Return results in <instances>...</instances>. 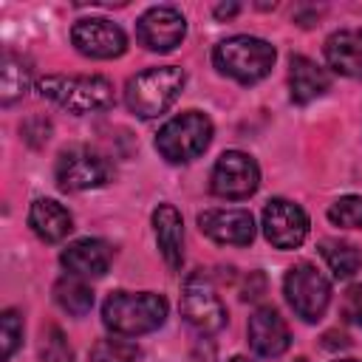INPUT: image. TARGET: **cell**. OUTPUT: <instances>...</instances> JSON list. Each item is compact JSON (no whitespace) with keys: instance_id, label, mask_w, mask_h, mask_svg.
Masks as SVG:
<instances>
[{"instance_id":"6","label":"cell","mask_w":362,"mask_h":362,"mask_svg":"<svg viewBox=\"0 0 362 362\" xmlns=\"http://www.w3.org/2000/svg\"><path fill=\"white\" fill-rule=\"evenodd\" d=\"M283 291H286V300L294 308V314L303 317L305 322H317L331 303V283L311 263L291 266L283 280Z\"/></svg>"},{"instance_id":"20","label":"cell","mask_w":362,"mask_h":362,"mask_svg":"<svg viewBox=\"0 0 362 362\" xmlns=\"http://www.w3.org/2000/svg\"><path fill=\"white\" fill-rule=\"evenodd\" d=\"M28 85H31V65L17 54H3V62H0V102L14 105L17 99L25 96Z\"/></svg>"},{"instance_id":"19","label":"cell","mask_w":362,"mask_h":362,"mask_svg":"<svg viewBox=\"0 0 362 362\" xmlns=\"http://www.w3.org/2000/svg\"><path fill=\"white\" fill-rule=\"evenodd\" d=\"M288 85H291V99H294L297 105H305V102L322 96V93L328 90L331 79H328V74H325L314 59L297 54V57H291V62H288Z\"/></svg>"},{"instance_id":"25","label":"cell","mask_w":362,"mask_h":362,"mask_svg":"<svg viewBox=\"0 0 362 362\" xmlns=\"http://www.w3.org/2000/svg\"><path fill=\"white\" fill-rule=\"evenodd\" d=\"M20 339H23V320H20V314L14 308H8L0 317V356H3V362L11 359V354L17 351Z\"/></svg>"},{"instance_id":"24","label":"cell","mask_w":362,"mask_h":362,"mask_svg":"<svg viewBox=\"0 0 362 362\" xmlns=\"http://www.w3.org/2000/svg\"><path fill=\"white\" fill-rule=\"evenodd\" d=\"M328 218L337 226L359 229L362 226V198L359 195H342L328 206Z\"/></svg>"},{"instance_id":"17","label":"cell","mask_w":362,"mask_h":362,"mask_svg":"<svg viewBox=\"0 0 362 362\" xmlns=\"http://www.w3.org/2000/svg\"><path fill=\"white\" fill-rule=\"evenodd\" d=\"M328 65L351 79H362V28H342L325 40Z\"/></svg>"},{"instance_id":"9","label":"cell","mask_w":362,"mask_h":362,"mask_svg":"<svg viewBox=\"0 0 362 362\" xmlns=\"http://www.w3.org/2000/svg\"><path fill=\"white\" fill-rule=\"evenodd\" d=\"M260 184V170L252 156L240 150H226L212 167V192L226 201L249 198Z\"/></svg>"},{"instance_id":"3","label":"cell","mask_w":362,"mask_h":362,"mask_svg":"<svg viewBox=\"0 0 362 362\" xmlns=\"http://www.w3.org/2000/svg\"><path fill=\"white\" fill-rule=\"evenodd\" d=\"M187 76L181 68L175 65H161V68H147L141 74H136L127 88H124V105L141 116V119H153L158 113H164L181 93Z\"/></svg>"},{"instance_id":"4","label":"cell","mask_w":362,"mask_h":362,"mask_svg":"<svg viewBox=\"0 0 362 362\" xmlns=\"http://www.w3.org/2000/svg\"><path fill=\"white\" fill-rule=\"evenodd\" d=\"M212 62L221 74H226L243 85H252V82H260L272 71L274 48L260 37L238 34V37H229L215 45Z\"/></svg>"},{"instance_id":"18","label":"cell","mask_w":362,"mask_h":362,"mask_svg":"<svg viewBox=\"0 0 362 362\" xmlns=\"http://www.w3.org/2000/svg\"><path fill=\"white\" fill-rule=\"evenodd\" d=\"M28 223L34 229V235L45 243H59L62 238H68V232L74 229V218L71 212L51 201V198H37L28 209Z\"/></svg>"},{"instance_id":"1","label":"cell","mask_w":362,"mask_h":362,"mask_svg":"<svg viewBox=\"0 0 362 362\" xmlns=\"http://www.w3.org/2000/svg\"><path fill=\"white\" fill-rule=\"evenodd\" d=\"M167 317V300L153 291H113L102 305V322L116 337H141L156 331Z\"/></svg>"},{"instance_id":"10","label":"cell","mask_w":362,"mask_h":362,"mask_svg":"<svg viewBox=\"0 0 362 362\" xmlns=\"http://www.w3.org/2000/svg\"><path fill=\"white\" fill-rule=\"evenodd\" d=\"M71 42L79 54L90 59H113V57H122L127 48L124 31L105 17H88V20L74 23Z\"/></svg>"},{"instance_id":"13","label":"cell","mask_w":362,"mask_h":362,"mask_svg":"<svg viewBox=\"0 0 362 362\" xmlns=\"http://www.w3.org/2000/svg\"><path fill=\"white\" fill-rule=\"evenodd\" d=\"M198 226L206 238L226 246H246L255 238V221L249 209H206L198 215Z\"/></svg>"},{"instance_id":"12","label":"cell","mask_w":362,"mask_h":362,"mask_svg":"<svg viewBox=\"0 0 362 362\" xmlns=\"http://www.w3.org/2000/svg\"><path fill=\"white\" fill-rule=\"evenodd\" d=\"M187 34L184 14L173 6H153L136 23V37L150 51H173Z\"/></svg>"},{"instance_id":"8","label":"cell","mask_w":362,"mask_h":362,"mask_svg":"<svg viewBox=\"0 0 362 362\" xmlns=\"http://www.w3.org/2000/svg\"><path fill=\"white\" fill-rule=\"evenodd\" d=\"M54 175H57L59 189L82 192V189H93V187L107 184L110 164H107V158H102L99 153H93L88 147H71V150L59 153Z\"/></svg>"},{"instance_id":"23","label":"cell","mask_w":362,"mask_h":362,"mask_svg":"<svg viewBox=\"0 0 362 362\" xmlns=\"http://www.w3.org/2000/svg\"><path fill=\"white\" fill-rule=\"evenodd\" d=\"M136 359H139L136 342H127L119 337L96 339L90 348V362H136Z\"/></svg>"},{"instance_id":"21","label":"cell","mask_w":362,"mask_h":362,"mask_svg":"<svg viewBox=\"0 0 362 362\" xmlns=\"http://www.w3.org/2000/svg\"><path fill=\"white\" fill-rule=\"evenodd\" d=\"M320 252H322V260L328 263L331 274L337 280H348L359 272L362 266V255L354 243H345V240H322L320 243Z\"/></svg>"},{"instance_id":"16","label":"cell","mask_w":362,"mask_h":362,"mask_svg":"<svg viewBox=\"0 0 362 362\" xmlns=\"http://www.w3.org/2000/svg\"><path fill=\"white\" fill-rule=\"evenodd\" d=\"M153 229L164 263L175 272L184 263V221L173 204H158L153 212Z\"/></svg>"},{"instance_id":"30","label":"cell","mask_w":362,"mask_h":362,"mask_svg":"<svg viewBox=\"0 0 362 362\" xmlns=\"http://www.w3.org/2000/svg\"><path fill=\"white\" fill-rule=\"evenodd\" d=\"M229 362H249V359H246V356H232Z\"/></svg>"},{"instance_id":"22","label":"cell","mask_w":362,"mask_h":362,"mask_svg":"<svg viewBox=\"0 0 362 362\" xmlns=\"http://www.w3.org/2000/svg\"><path fill=\"white\" fill-rule=\"evenodd\" d=\"M54 300L59 303V308H65L68 314H74V317H82V314H88L90 308H93V291H90V286H85L79 277H62V280H57V286H54Z\"/></svg>"},{"instance_id":"5","label":"cell","mask_w":362,"mask_h":362,"mask_svg":"<svg viewBox=\"0 0 362 362\" xmlns=\"http://www.w3.org/2000/svg\"><path fill=\"white\" fill-rule=\"evenodd\" d=\"M212 141V122L198 110L173 116L156 136V150L170 164H187L198 158Z\"/></svg>"},{"instance_id":"11","label":"cell","mask_w":362,"mask_h":362,"mask_svg":"<svg viewBox=\"0 0 362 362\" xmlns=\"http://www.w3.org/2000/svg\"><path fill=\"white\" fill-rule=\"evenodd\" d=\"M263 235L277 249H297L308 235V215L303 206L286 198H274L263 209Z\"/></svg>"},{"instance_id":"15","label":"cell","mask_w":362,"mask_h":362,"mask_svg":"<svg viewBox=\"0 0 362 362\" xmlns=\"http://www.w3.org/2000/svg\"><path fill=\"white\" fill-rule=\"evenodd\" d=\"M59 260L74 277H102L113 260V249L99 238H82L62 249Z\"/></svg>"},{"instance_id":"2","label":"cell","mask_w":362,"mask_h":362,"mask_svg":"<svg viewBox=\"0 0 362 362\" xmlns=\"http://www.w3.org/2000/svg\"><path fill=\"white\" fill-rule=\"evenodd\" d=\"M40 93L71 113H96L113 107V85L105 76H62L51 74L37 82Z\"/></svg>"},{"instance_id":"7","label":"cell","mask_w":362,"mask_h":362,"mask_svg":"<svg viewBox=\"0 0 362 362\" xmlns=\"http://www.w3.org/2000/svg\"><path fill=\"white\" fill-rule=\"evenodd\" d=\"M181 314L201 334H215V331H221L226 325V308H223L212 280L204 272H195V274H189L184 280Z\"/></svg>"},{"instance_id":"26","label":"cell","mask_w":362,"mask_h":362,"mask_svg":"<svg viewBox=\"0 0 362 362\" xmlns=\"http://www.w3.org/2000/svg\"><path fill=\"white\" fill-rule=\"evenodd\" d=\"M42 362H76L74 348L68 345L65 334L57 325L45 328V337H42Z\"/></svg>"},{"instance_id":"31","label":"cell","mask_w":362,"mask_h":362,"mask_svg":"<svg viewBox=\"0 0 362 362\" xmlns=\"http://www.w3.org/2000/svg\"><path fill=\"white\" fill-rule=\"evenodd\" d=\"M337 362H359V359H337Z\"/></svg>"},{"instance_id":"14","label":"cell","mask_w":362,"mask_h":362,"mask_svg":"<svg viewBox=\"0 0 362 362\" xmlns=\"http://www.w3.org/2000/svg\"><path fill=\"white\" fill-rule=\"evenodd\" d=\"M288 339H291L288 325L272 305H260L249 317V345L255 348V354H260L266 359H274V356L286 354Z\"/></svg>"},{"instance_id":"29","label":"cell","mask_w":362,"mask_h":362,"mask_svg":"<svg viewBox=\"0 0 362 362\" xmlns=\"http://www.w3.org/2000/svg\"><path fill=\"white\" fill-rule=\"evenodd\" d=\"M238 8H240L238 3H229V6H215V17H221V20H223V17H232V14H238Z\"/></svg>"},{"instance_id":"27","label":"cell","mask_w":362,"mask_h":362,"mask_svg":"<svg viewBox=\"0 0 362 362\" xmlns=\"http://www.w3.org/2000/svg\"><path fill=\"white\" fill-rule=\"evenodd\" d=\"M345 311H348V317L362 328V286H354V288L348 291V297H345Z\"/></svg>"},{"instance_id":"28","label":"cell","mask_w":362,"mask_h":362,"mask_svg":"<svg viewBox=\"0 0 362 362\" xmlns=\"http://www.w3.org/2000/svg\"><path fill=\"white\" fill-rule=\"evenodd\" d=\"M192 362H215V345L209 339H201L192 348Z\"/></svg>"}]
</instances>
